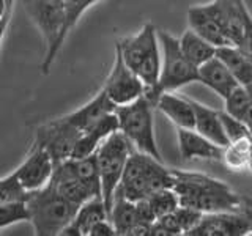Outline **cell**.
<instances>
[{
  "instance_id": "21",
  "label": "cell",
  "mask_w": 252,
  "mask_h": 236,
  "mask_svg": "<svg viewBox=\"0 0 252 236\" xmlns=\"http://www.w3.org/2000/svg\"><path fill=\"white\" fill-rule=\"evenodd\" d=\"M188 24H189V29L194 30L195 33H199L213 46L220 47V46L230 44V41H228L227 36L224 35L222 29L219 27V24L213 18V14L207 10L205 5H197V6L189 8Z\"/></svg>"
},
{
  "instance_id": "2",
  "label": "cell",
  "mask_w": 252,
  "mask_h": 236,
  "mask_svg": "<svg viewBox=\"0 0 252 236\" xmlns=\"http://www.w3.org/2000/svg\"><path fill=\"white\" fill-rule=\"evenodd\" d=\"M115 47L120 51L126 65L144 82V94L156 106V88L161 71V46L156 27L152 22H147L136 35L118 39Z\"/></svg>"
},
{
  "instance_id": "39",
  "label": "cell",
  "mask_w": 252,
  "mask_h": 236,
  "mask_svg": "<svg viewBox=\"0 0 252 236\" xmlns=\"http://www.w3.org/2000/svg\"><path fill=\"white\" fill-rule=\"evenodd\" d=\"M6 2H8V6H10L11 10H13V3H14V0H6Z\"/></svg>"
},
{
  "instance_id": "38",
  "label": "cell",
  "mask_w": 252,
  "mask_h": 236,
  "mask_svg": "<svg viewBox=\"0 0 252 236\" xmlns=\"http://www.w3.org/2000/svg\"><path fill=\"white\" fill-rule=\"evenodd\" d=\"M248 169L252 172V154H251V157H249V161H248Z\"/></svg>"
},
{
  "instance_id": "16",
  "label": "cell",
  "mask_w": 252,
  "mask_h": 236,
  "mask_svg": "<svg viewBox=\"0 0 252 236\" xmlns=\"http://www.w3.org/2000/svg\"><path fill=\"white\" fill-rule=\"evenodd\" d=\"M118 129H120V123H118V117L114 110V112L107 114L104 118H101V120L94 126H92L90 129H87L85 132L81 134L71 157H73V159H79V157H85V156L96 153V149L99 148L102 142H104L110 134Z\"/></svg>"
},
{
  "instance_id": "34",
  "label": "cell",
  "mask_w": 252,
  "mask_h": 236,
  "mask_svg": "<svg viewBox=\"0 0 252 236\" xmlns=\"http://www.w3.org/2000/svg\"><path fill=\"white\" fill-rule=\"evenodd\" d=\"M89 236H117V232L110 219H102L92 227Z\"/></svg>"
},
{
  "instance_id": "6",
  "label": "cell",
  "mask_w": 252,
  "mask_h": 236,
  "mask_svg": "<svg viewBox=\"0 0 252 236\" xmlns=\"http://www.w3.org/2000/svg\"><path fill=\"white\" fill-rule=\"evenodd\" d=\"M24 8L46 43L41 71L47 74L66 39L63 35L66 19L65 2L63 0H24Z\"/></svg>"
},
{
  "instance_id": "8",
  "label": "cell",
  "mask_w": 252,
  "mask_h": 236,
  "mask_svg": "<svg viewBox=\"0 0 252 236\" xmlns=\"http://www.w3.org/2000/svg\"><path fill=\"white\" fill-rule=\"evenodd\" d=\"M158 36L161 46V71L156 93L159 99L162 93L177 91L192 82H199V68H195L181 52L178 38L165 30H158Z\"/></svg>"
},
{
  "instance_id": "37",
  "label": "cell",
  "mask_w": 252,
  "mask_h": 236,
  "mask_svg": "<svg viewBox=\"0 0 252 236\" xmlns=\"http://www.w3.org/2000/svg\"><path fill=\"white\" fill-rule=\"evenodd\" d=\"M8 13H11V8L8 6V2L6 0H0V18H3Z\"/></svg>"
},
{
  "instance_id": "31",
  "label": "cell",
  "mask_w": 252,
  "mask_h": 236,
  "mask_svg": "<svg viewBox=\"0 0 252 236\" xmlns=\"http://www.w3.org/2000/svg\"><path fill=\"white\" fill-rule=\"evenodd\" d=\"M27 191L21 186L18 177L14 175H6L0 178V203H8V202H16V200H26Z\"/></svg>"
},
{
  "instance_id": "10",
  "label": "cell",
  "mask_w": 252,
  "mask_h": 236,
  "mask_svg": "<svg viewBox=\"0 0 252 236\" xmlns=\"http://www.w3.org/2000/svg\"><path fill=\"white\" fill-rule=\"evenodd\" d=\"M102 90L115 106H125L139 99L145 93V85L140 77L126 65L120 51L115 47V59Z\"/></svg>"
},
{
  "instance_id": "3",
  "label": "cell",
  "mask_w": 252,
  "mask_h": 236,
  "mask_svg": "<svg viewBox=\"0 0 252 236\" xmlns=\"http://www.w3.org/2000/svg\"><path fill=\"white\" fill-rule=\"evenodd\" d=\"M173 169L165 167L162 161L150 154L132 151L115 192L123 194L131 202H139L161 189H173Z\"/></svg>"
},
{
  "instance_id": "11",
  "label": "cell",
  "mask_w": 252,
  "mask_h": 236,
  "mask_svg": "<svg viewBox=\"0 0 252 236\" xmlns=\"http://www.w3.org/2000/svg\"><path fill=\"white\" fill-rule=\"evenodd\" d=\"M252 233V206L238 212L203 214L191 236H243Z\"/></svg>"
},
{
  "instance_id": "15",
  "label": "cell",
  "mask_w": 252,
  "mask_h": 236,
  "mask_svg": "<svg viewBox=\"0 0 252 236\" xmlns=\"http://www.w3.org/2000/svg\"><path fill=\"white\" fill-rule=\"evenodd\" d=\"M49 183L63 199L77 205V206H81L82 203H85L93 197L89 189L82 184V181L74 175V172L69 165V161L55 165V170L52 173Z\"/></svg>"
},
{
  "instance_id": "7",
  "label": "cell",
  "mask_w": 252,
  "mask_h": 236,
  "mask_svg": "<svg viewBox=\"0 0 252 236\" xmlns=\"http://www.w3.org/2000/svg\"><path fill=\"white\" fill-rule=\"evenodd\" d=\"M132 151H136V149L120 129L110 134L96 149L101 173L102 202L106 205L107 214H110V209H112L115 191L120 184L126 162H128Z\"/></svg>"
},
{
  "instance_id": "9",
  "label": "cell",
  "mask_w": 252,
  "mask_h": 236,
  "mask_svg": "<svg viewBox=\"0 0 252 236\" xmlns=\"http://www.w3.org/2000/svg\"><path fill=\"white\" fill-rule=\"evenodd\" d=\"M81 134L82 132L74 128L65 117H60L39 126L35 132L33 144L43 147L51 154L55 165H59L73 156Z\"/></svg>"
},
{
  "instance_id": "13",
  "label": "cell",
  "mask_w": 252,
  "mask_h": 236,
  "mask_svg": "<svg viewBox=\"0 0 252 236\" xmlns=\"http://www.w3.org/2000/svg\"><path fill=\"white\" fill-rule=\"evenodd\" d=\"M213 14L230 44L241 46L244 35V5L243 0H213L205 5Z\"/></svg>"
},
{
  "instance_id": "22",
  "label": "cell",
  "mask_w": 252,
  "mask_h": 236,
  "mask_svg": "<svg viewBox=\"0 0 252 236\" xmlns=\"http://www.w3.org/2000/svg\"><path fill=\"white\" fill-rule=\"evenodd\" d=\"M191 104L194 107V114H195V126L194 129L197 132H200L202 136L210 139L211 142H215L219 147H227L228 145V139L225 136L222 121H220V115L219 110H215L208 106L202 104V102H197L191 99Z\"/></svg>"
},
{
  "instance_id": "18",
  "label": "cell",
  "mask_w": 252,
  "mask_h": 236,
  "mask_svg": "<svg viewBox=\"0 0 252 236\" xmlns=\"http://www.w3.org/2000/svg\"><path fill=\"white\" fill-rule=\"evenodd\" d=\"M199 82L207 85L211 91H215L222 99H225L235 88L240 87L230 69L218 57H213L199 68Z\"/></svg>"
},
{
  "instance_id": "17",
  "label": "cell",
  "mask_w": 252,
  "mask_h": 236,
  "mask_svg": "<svg viewBox=\"0 0 252 236\" xmlns=\"http://www.w3.org/2000/svg\"><path fill=\"white\" fill-rule=\"evenodd\" d=\"M115 107L117 106L109 99L106 91L101 88V91L96 93V96L93 99H90L82 107L76 109L74 112L65 115V118L74 126V128H77L81 132H85L87 129H90L92 126L96 124L101 118H104L107 114L114 112Z\"/></svg>"
},
{
  "instance_id": "35",
  "label": "cell",
  "mask_w": 252,
  "mask_h": 236,
  "mask_svg": "<svg viewBox=\"0 0 252 236\" xmlns=\"http://www.w3.org/2000/svg\"><path fill=\"white\" fill-rule=\"evenodd\" d=\"M246 88H248L249 93H251V102H249V106H248V109H246V112H244L243 117H241V121H243L244 124H246V128L249 129L251 136H252V84L248 85Z\"/></svg>"
},
{
  "instance_id": "5",
  "label": "cell",
  "mask_w": 252,
  "mask_h": 236,
  "mask_svg": "<svg viewBox=\"0 0 252 236\" xmlns=\"http://www.w3.org/2000/svg\"><path fill=\"white\" fill-rule=\"evenodd\" d=\"M156 106L145 94L136 101L125 106H117L115 114L120 123V131L125 134L134 149L139 153L153 156L155 159L162 161V156L155 137V112Z\"/></svg>"
},
{
  "instance_id": "32",
  "label": "cell",
  "mask_w": 252,
  "mask_h": 236,
  "mask_svg": "<svg viewBox=\"0 0 252 236\" xmlns=\"http://www.w3.org/2000/svg\"><path fill=\"white\" fill-rule=\"evenodd\" d=\"M219 115H220V121H222V126H224L225 136L228 139V144H230V142L241 140V139H248V137L252 139L249 129L246 128V124H244L241 120L232 117L230 114H227L225 110L224 112L219 110Z\"/></svg>"
},
{
  "instance_id": "26",
  "label": "cell",
  "mask_w": 252,
  "mask_h": 236,
  "mask_svg": "<svg viewBox=\"0 0 252 236\" xmlns=\"http://www.w3.org/2000/svg\"><path fill=\"white\" fill-rule=\"evenodd\" d=\"M71 169H73L74 175L82 181V184L89 189L93 197H101L102 199V191H101V173H99V165H98V157L96 153L90 156L79 157V159H68Z\"/></svg>"
},
{
  "instance_id": "24",
  "label": "cell",
  "mask_w": 252,
  "mask_h": 236,
  "mask_svg": "<svg viewBox=\"0 0 252 236\" xmlns=\"http://www.w3.org/2000/svg\"><path fill=\"white\" fill-rule=\"evenodd\" d=\"M180 49L185 54V57L192 63L195 68H200L203 63H207L213 57H216L218 47L208 43L207 39L202 38L194 30L188 29L183 31V35L178 38Z\"/></svg>"
},
{
  "instance_id": "36",
  "label": "cell",
  "mask_w": 252,
  "mask_h": 236,
  "mask_svg": "<svg viewBox=\"0 0 252 236\" xmlns=\"http://www.w3.org/2000/svg\"><path fill=\"white\" fill-rule=\"evenodd\" d=\"M10 18H11V13H8V14L3 16V18H0V46H2V41H3V38H5L8 24H10Z\"/></svg>"
},
{
  "instance_id": "29",
  "label": "cell",
  "mask_w": 252,
  "mask_h": 236,
  "mask_svg": "<svg viewBox=\"0 0 252 236\" xmlns=\"http://www.w3.org/2000/svg\"><path fill=\"white\" fill-rule=\"evenodd\" d=\"M19 222H30V212L26 200L0 203V230Z\"/></svg>"
},
{
  "instance_id": "12",
  "label": "cell",
  "mask_w": 252,
  "mask_h": 236,
  "mask_svg": "<svg viewBox=\"0 0 252 236\" xmlns=\"http://www.w3.org/2000/svg\"><path fill=\"white\" fill-rule=\"evenodd\" d=\"M54 170H55V162L51 157V154L43 147L33 144L29 156L26 157V161L14 170V175L18 177L21 186L27 192H30V191H36V189H41L49 183Z\"/></svg>"
},
{
  "instance_id": "25",
  "label": "cell",
  "mask_w": 252,
  "mask_h": 236,
  "mask_svg": "<svg viewBox=\"0 0 252 236\" xmlns=\"http://www.w3.org/2000/svg\"><path fill=\"white\" fill-rule=\"evenodd\" d=\"M109 219H110V222H112L117 235L129 236L132 227L140 220L137 214L136 202H131L126 199L123 194L115 192L114 205H112V209H110Z\"/></svg>"
},
{
  "instance_id": "28",
  "label": "cell",
  "mask_w": 252,
  "mask_h": 236,
  "mask_svg": "<svg viewBox=\"0 0 252 236\" xmlns=\"http://www.w3.org/2000/svg\"><path fill=\"white\" fill-rule=\"evenodd\" d=\"M144 200L147 202L155 220L170 214L180 206V197L173 189H161V191L150 194Z\"/></svg>"
},
{
  "instance_id": "19",
  "label": "cell",
  "mask_w": 252,
  "mask_h": 236,
  "mask_svg": "<svg viewBox=\"0 0 252 236\" xmlns=\"http://www.w3.org/2000/svg\"><path fill=\"white\" fill-rule=\"evenodd\" d=\"M156 109L167 117L177 128L194 129L195 114L189 98L181 96V94H175L173 91L162 93L156 102Z\"/></svg>"
},
{
  "instance_id": "33",
  "label": "cell",
  "mask_w": 252,
  "mask_h": 236,
  "mask_svg": "<svg viewBox=\"0 0 252 236\" xmlns=\"http://www.w3.org/2000/svg\"><path fill=\"white\" fill-rule=\"evenodd\" d=\"M240 47L252 60V16L248 8L244 10V35H243V43Z\"/></svg>"
},
{
  "instance_id": "4",
  "label": "cell",
  "mask_w": 252,
  "mask_h": 236,
  "mask_svg": "<svg viewBox=\"0 0 252 236\" xmlns=\"http://www.w3.org/2000/svg\"><path fill=\"white\" fill-rule=\"evenodd\" d=\"M26 203L30 212V224L38 236L62 235L79 209L77 205L63 199L51 183L27 192Z\"/></svg>"
},
{
  "instance_id": "23",
  "label": "cell",
  "mask_w": 252,
  "mask_h": 236,
  "mask_svg": "<svg viewBox=\"0 0 252 236\" xmlns=\"http://www.w3.org/2000/svg\"><path fill=\"white\" fill-rule=\"evenodd\" d=\"M216 57L230 69V73L241 87L252 84V60L244 54L241 47L235 44L220 46L216 51Z\"/></svg>"
},
{
  "instance_id": "20",
  "label": "cell",
  "mask_w": 252,
  "mask_h": 236,
  "mask_svg": "<svg viewBox=\"0 0 252 236\" xmlns=\"http://www.w3.org/2000/svg\"><path fill=\"white\" fill-rule=\"evenodd\" d=\"M102 219H109L106 205L101 197H92L79 206L74 219L71 224L62 232L65 236H89L94 224H98Z\"/></svg>"
},
{
  "instance_id": "27",
  "label": "cell",
  "mask_w": 252,
  "mask_h": 236,
  "mask_svg": "<svg viewBox=\"0 0 252 236\" xmlns=\"http://www.w3.org/2000/svg\"><path fill=\"white\" fill-rule=\"evenodd\" d=\"M252 154V139H241L236 142H230L224 148L222 162L230 170H243L248 169V161Z\"/></svg>"
},
{
  "instance_id": "1",
  "label": "cell",
  "mask_w": 252,
  "mask_h": 236,
  "mask_svg": "<svg viewBox=\"0 0 252 236\" xmlns=\"http://www.w3.org/2000/svg\"><path fill=\"white\" fill-rule=\"evenodd\" d=\"M173 191L180 197V205L199 209L203 214L211 212H238L248 208L246 200L233 192L224 181L203 173L175 170Z\"/></svg>"
},
{
  "instance_id": "14",
  "label": "cell",
  "mask_w": 252,
  "mask_h": 236,
  "mask_svg": "<svg viewBox=\"0 0 252 236\" xmlns=\"http://www.w3.org/2000/svg\"><path fill=\"white\" fill-rule=\"evenodd\" d=\"M178 149L183 161H222L224 148L195 129L177 128Z\"/></svg>"
},
{
  "instance_id": "30",
  "label": "cell",
  "mask_w": 252,
  "mask_h": 236,
  "mask_svg": "<svg viewBox=\"0 0 252 236\" xmlns=\"http://www.w3.org/2000/svg\"><path fill=\"white\" fill-rule=\"evenodd\" d=\"M63 2H65V13H66L63 35H65V38H68L69 31L76 27V24L82 18V14L90 6H93L98 2H102V0H63Z\"/></svg>"
}]
</instances>
